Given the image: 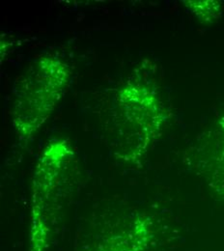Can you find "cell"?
Wrapping results in <instances>:
<instances>
[{
	"mask_svg": "<svg viewBox=\"0 0 224 251\" xmlns=\"http://www.w3.org/2000/svg\"><path fill=\"white\" fill-rule=\"evenodd\" d=\"M69 152L65 147L49 150L38 165L33 194L28 251H46L54 237L57 214L66 185Z\"/></svg>",
	"mask_w": 224,
	"mask_h": 251,
	"instance_id": "6da1fadb",
	"label": "cell"
},
{
	"mask_svg": "<svg viewBox=\"0 0 224 251\" xmlns=\"http://www.w3.org/2000/svg\"><path fill=\"white\" fill-rule=\"evenodd\" d=\"M153 222L143 217L117 220L85 236L79 251H149L156 245Z\"/></svg>",
	"mask_w": 224,
	"mask_h": 251,
	"instance_id": "7a4b0ae2",
	"label": "cell"
}]
</instances>
